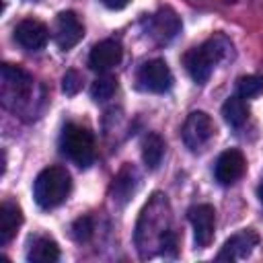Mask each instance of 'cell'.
<instances>
[{
    "instance_id": "obj_1",
    "label": "cell",
    "mask_w": 263,
    "mask_h": 263,
    "mask_svg": "<svg viewBox=\"0 0 263 263\" xmlns=\"http://www.w3.org/2000/svg\"><path fill=\"white\" fill-rule=\"evenodd\" d=\"M232 58H234V45H232V41L226 35L216 33L203 45L189 49L183 55V64H185V70L189 72V76L197 84H203L210 78V74H212V70H214L216 64L226 62V60H232Z\"/></svg>"
},
{
    "instance_id": "obj_2",
    "label": "cell",
    "mask_w": 263,
    "mask_h": 263,
    "mask_svg": "<svg viewBox=\"0 0 263 263\" xmlns=\"http://www.w3.org/2000/svg\"><path fill=\"white\" fill-rule=\"evenodd\" d=\"M72 191L70 173L64 166H47L43 168L33 183V197L39 208L53 210L62 205Z\"/></svg>"
},
{
    "instance_id": "obj_3",
    "label": "cell",
    "mask_w": 263,
    "mask_h": 263,
    "mask_svg": "<svg viewBox=\"0 0 263 263\" xmlns=\"http://www.w3.org/2000/svg\"><path fill=\"white\" fill-rule=\"evenodd\" d=\"M62 152L80 168H88L95 160V140L92 134L76 123H68L60 136Z\"/></svg>"
},
{
    "instance_id": "obj_4",
    "label": "cell",
    "mask_w": 263,
    "mask_h": 263,
    "mask_svg": "<svg viewBox=\"0 0 263 263\" xmlns=\"http://www.w3.org/2000/svg\"><path fill=\"white\" fill-rule=\"evenodd\" d=\"M214 136V121L205 111H191L183 123L181 129V138L185 142V146L195 152L199 150L210 138Z\"/></svg>"
},
{
    "instance_id": "obj_5",
    "label": "cell",
    "mask_w": 263,
    "mask_h": 263,
    "mask_svg": "<svg viewBox=\"0 0 263 263\" xmlns=\"http://www.w3.org/2000/svg\"><path fill=\"white\" fill-rule=\"evenodd\" d=\"M138 86L148 92H166L173 86V72L164 60H150L138 70Z\"/></svg>"
},
{
    "instance_id": "obj_6",
    "label": "cell",
    "mask_w": 263,
    "mask_h": 263,
    "mask_svg": "<svg viewBox=\"0 0 263 263\" xmlns=\"http://www.w3.org/2000/svg\"><path fill=\"white\" fill-rule=\"evenodd\" d=\"M189 222L193 226V240L197 249H205L214 238V226H216V212L210 203H199L187 212Z\"/></svg>"
},
{
    "instance_id": "obj_7",
    "label": "cell",
    "mask_w": 263,
    "mask_h": 263,
    "mask_svg": "<svg viewBox=\"0 0 263 263\" xmlns=\"http://www.w3.org/2000/svg\"><path fill=\"white\" fill-rule=\"evenodd\" d=\"M82 37H84V27H82L80 18L76 16V12H72V10L60 12L55 18V29H53V39H55L58 47L68 51L74 45H78V41Z\"/></svg>"
},
{
    "instance_id": "obj_8",
    "label": "cell",
    "mask_w": 263,
    "mask_h": 263,
    "mask_svg": "<svg viewBox=\"0 0 263 263\" xmlns=\"http://www.w3.org/2000/svg\"><path fill=\"white\" fill-rule=\"evenodd\" d=\"M181 31V18L179 14L164 6L158 12H154L148 18V35L156 41V43H168L171 39L177 37V33Z\"/></svg>"
},
{
    "instance_id": "obj_9",
    "label": "cell",
    "mask_w": 263,
    "mask_h": 263,
    "mask_svg": "<svg viewBox=\"0 0 263 263\" xmlns=\"http://www.w3.org/2000/svg\"><path fill=\"white\" fill-rule=\"evenodd\" d=\"M33 88V78L18 66H12V64H4L2 66V97H4V103L8 99H23V97H29Z\"/></svg>"
},
{
    "instance_id": "obj_10",
    "label": "cell",
    "mask_w": 263,
    "mask_h": 263,
    "mask_svg": "<svg viewBox=\"0 0 263 263\" xmlns=\"http://www.w3.org/2000/svg\"><path fill=\"white\" fill-rule=\"evenodd\" d=\"M245 168H247V160H245L242 152L236 148H230L218 156L216 166H214V177L220 185H230L242 177Z\"/></svg>"
},
{
    "instance_id": "obj_11",
    "label": "cell",
    "mask_w": 263,
    "mask_h": 263,
    "mask_svg": "<svg viewBox=\"0 0 263 263\" xmlns=\"http://www.w3.org/2000/svg\"><path fill=\"white\" fill-rule=\"evenodd\" d=\"M14 39L21 47L29 49V51H39L45 47L47 39H49V31L47 27L37 21V18H25L16 25L14 29Z\"/></svg>"
},
{
    "instance_id": "obj_12",
    "label": "cell",
    "mask_w": 263,
    "mask_h": 263,
    "mask_svg": "<svg viewBox=\"0 0 263 263\" xmlns=\"http://www.w3.org/2000/svg\"><path fill=\"white\" fill-rule=\"evenodd\" d=\"M121 55H123L121 45L117 41H113V39H105V41H99L90 49L88 66L95 72H107V70L115 68L121 62Z\"/></svg>"
},
{
    "instance_id": "obj_13",
    "label": "cell",
    "mask_w": 263,
    "mask_h": 263,
    "mask_svg": "<svg viewBox=\"0 0 263 263\" xmlns=\"http://www.w3.org/2000/svg\"><path fill=\"white\" fill-rule=\"evenodd\" d=\"M257 242H259L257 232L251 230V228H247V230L234 234L232 238H228V240L224 242L222 251L218 253V259H220V261H224V259H226V261L245 259V257L251 255V251L257 247Z\"/></svg>"
},
{
    "instance_id": "obj_14",
    "label": "cell",
    "mask_w": 263,
    "mask_h": 263,
    "mask_svg": "<svg viewBox=\"0 0 263 263\" xmlns=\"http://www.w3.org/2000/svg\"><path fill=\"white\" fill-rule=\"evenodd\" d=\"M23 224V212L16 203L4 201L0 208V245H6L14 238Z\"/></svg>"
},
{
    "instance_id": "obj_15",
    "label": "cell",
    "mask_w": 263,
    "mask_h": 263,
    "mask_svg": "<svg viewBox=\"0 0 263 263\" xmlns=\"http://www.w3.org/2000/svg\"><path fill=\"white\" fill-rule=\"evenodd\" d=\"M136 187H138V173L132 164H125L121 166V171L117 173V177L113 179V199L119 201V203H127L129 197L136 193Z\"/></svg>"
},
{
    "instance_id": "obj_16",
    "label": "cell",
    "mask_w": 263,
    "mask_h": 263,
    "mask_svg": "<svg viewBox=\"0 0 263 263\" xmlns=\"http://www.w3.org/2000/svg\"><path fill=\"white\" fill-rule=\"evenodd\" d=\"M27 259L31 263H53L60 259V247L49 236H35L29 245Z\"/></svg>"
},
{
    "instance_id": "obj_17",
    "label": "cell",
    "mask_w": 263,
    "mask_h": 263,
    "mask_svg": "<svg viewBox=\"0 0 263 263\" xmlns=\"http://www.w3.org/2000/svg\"><path fill=\"white\" fill-rule=\"evenodd\" d=\"M164 140L158 136V134H154V132H150L146 138H144V142H142V160H144V164L150 168V171H156L158 166H160V162H162V156H164Z\"/></svg>"
},
{
    "instance_id": "obj_18",
    "label": "cell",
    "mask_w": 263,
    "mask_h": 263,
    "mask_svg": "<svg viewBox=\"0 0 263 263\" xmlns=\"http://www.w3.org/2000/svg\"><path fill=\"white\" fill-rule=\"evenodd\" d=\"M222 117L232 127H240L247 121L249 109H247V105H245V101H242L240 95H234V97H228L226 99V103L222 105Z\"/></svg>"
},
{
    "instance_id": "obj_19",
    "label": "cell",
    "mask_w": 263,
    "mask_h": 263,
    "mask_svg": "<svg viewBox=\"0 0 263 263\" xmlns=\"http://www.w3.org/2000/svg\"><path fill=\"white\" fill-rule=\"evenodd\" d=\"M115 90H117V80L111 78V76H101V78H97L92 82L90 97L95 101H107V99H111L115 95Z\"/></svg>"
},
{
    "instance_id": "obj_20",
    "label": "cell",
    "mask_w": 263,
    "mask_h": 263,
    "mask_svg": "<svg viewBox=\"0 0 263 263\" xmlns=\"http://www.w3.org/2000/svg\"><path fill=\"white\" fill-rule=\"evenodd\" d=\"M236 90L242 99H251L263 92V76H242L236 82Z\"/></svg>"
},
{
    "instance_id": "obj_21",
    "label": "cell",
    "mask_w": 263,
    "mask_h": 263,
    "mask_svg": "<svg viewBox=\"0 0 263 263\" xmlns=\"http://www.w3.org/2000/svg\"><path fill=\"white\" fill-rule=\"evenodd\" d=\"M92 236V220L88 216H80L72 224V238L76 242H86Z\"/></svg>"
},
{
    "instance_id": "obj_22",
    "label": "cell",
    "mask_w": 263,
    "mask_h": 263,
    "mask_svg": "<svg viewBox=\"0 0 263 263\" xmlns=\"http://www.w3.org/2000/svg\"><path fill=\"white\" fill-rule=\"evenodd\" d=\"M80 86H82L80 74H78L76 70H68V72L64 74V78H62V90L72 97V95H76V92L80 90Z\"/></svg>"
},
{
    "instance_id": "obj_23",
    "label": "cell",
    "mask_w": 263,
    "mask_h": 263,
    "mask_svg": "<svg viewBox=\"0 0 263 263\" xmlns=\"http://www.w3.org/2000/svg\"><path fill=\"white\" fill-rule=\"evenodd\" d=\"M103 6H107L109 10H121L129 4V0H101Z\"/></svg>"
},
{
    "instance_id": "obj_24",
    "label": "cell",
    "mask_w": 263,
    "mask_h": 263,
    "mask_svg": "<svg viewBox=\"0 0 263 263\" xmlns=\"http://www.w3.org/2000/svg\"><path fill=\"white\" fill-rule=\"evenodd\" d=\"M257 195H259V201L263 203V183H261V185L257 187Z\"/></svg>"
}]
</instances>
